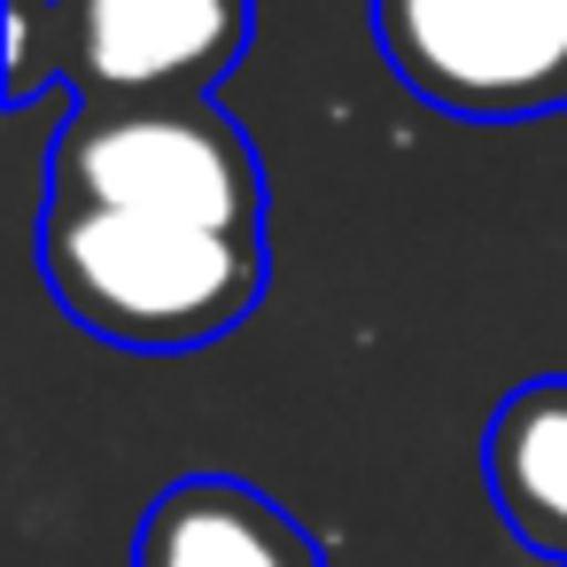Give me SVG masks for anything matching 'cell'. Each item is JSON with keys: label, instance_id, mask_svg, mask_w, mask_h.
Returning <instances> with one entry per match:
<instances>
[{"label": "cell", "instance_id": "5b68a950", "mask_svg": "<svg viewBox=\"0 0 567 567\" xmlns=\"http://www.w3.org/2000/svg\"><path fill=\"white\" fill-rule=\"evenodd\" d=\"M133 567H327V544L241 474H187L156 489Z\"/></svg>", "mask_w": 567, "mask_h": 567}, {"label": "cell", "instance_id": "3957f363", "mask_svg": "<svg viewBox=\"0 0 567 567\" xmlns=\"http://www.w3.org/2000/svg\"><path fill=\"white\" fill-rule=\"evenodd\" d=\"M257 40V0H9V110L210 94Z\"/></svg>", "mask_w": 567, "mask_h": 567}, {"label": "cell", "instance_id": "6da1fadb", "mask_svg": "<svg viewBox=\"0 0 567 567\" xmlns=\"http://www.w3.org/2000/svg\"><path fill=\"white\" fill-rule=\"evenodd\" d=\"M40 280L117 350H203L265 303V241L40 195Z\"/></svg>", "mask_w": 567, "mask_h": 567}, {"label": "cell", "instance_id": "277c9868", "mask_svg": "<svg viewBox=\"0 0 567 567\" xmlns=\"http://www.w3.org/2000/svg\"><path fill=\"white\" fill-rule=\"evenodd\" d=\"M373 40L443 117H567V0H373Z\"/></svg>", "mask_w": 567, "mask_h": 567}, {"label": "cell", "instance_id": "7a4b0ae2", "mask_svg": "<svg viewBox=\"0 0 567 567\" xmlns=\"http://www.w3.org/2000/svg\"><path fill=\"white\" fill-rule=\"evenodd\" d=\"M48 195L265 241V156L210 94L71 102L63 133L48 141Z\"/></svg>", "mask_w": 567, "mask_h": 567}, {"label": "cell", "instance_id": "8992f818", "mask_svg": "<svg viewBox=\"0 0 567 567\" xmlns=\"http://www.w3.org/2000/svg\"><path fill=\"white\" fill-rule=\"evenodd\" d=\"M482 489L536 559L567 567V373H536L489 412Z\"/></svg>", "mask_w": 567, "mask_h": 567}]
</instances>
